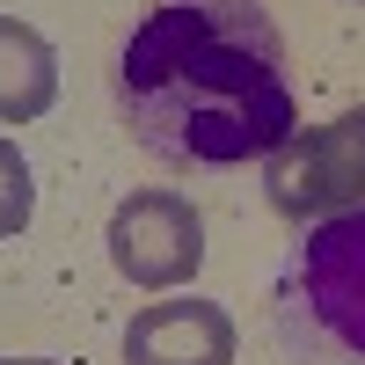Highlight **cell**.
Masks as SVG:
<instances>
[{"label":"cell","instance_id":"cell-1","mask_svg":"<svg viewBox=\"0 0 365 365\" xmlns=\"http://www.w3.org/2000/svg\"><path fill=\"white\" fill-rule=\"evenodd\" d=\"M117 110L168 168L270 161L299 132L285 37L263 0H154L117 51Z\"/></svg>","mask_w":365,"mask_h":365},{"label":"cell","instance_id":"cell-7","mask_svg":"<svg viewBox=\"0 0 365 365\" xmlns=\"http://www.w3.org/2000/svg\"><path fill=\"white\" fill-rule=\"evenodd\" d=\"M37 212V182H29V161L15 154V139H0V241H15Z\"/></svg>","mask_w":365,"mask_h":365},{"label":"cell","instance_id":"cell-6","mask_svg":"<svg viewBox=\"0 0 365 365\" xmlns=\"http://www.w3.org/2000/svg\"><path fill=\"white\" fill-rule=\"evenodd\" d=\"M58 96V58L29 22L0 15V125H29Z\"/></svg>","mask_w":365,"mask_h":365},{"label":"cell","instance_id":"cell-4","mask_svg":"<svg viewBox=\"0 0 365 365\" xmlns=\"http://www.w3.org/2000/svg\"><path fill=\"white\" fill-rule=\"evenodd\" d=\"M110 263L117 278H132L139 292H168L190 285L205 263V220L190 197L175 190H132L110 212Z\"/></svg>","mask_w":365,"mask_h":365},{"label":"cell","instance_id":"cell-2","mask_svg":"<svg viewBox=\"0 0 365 365\" xmlns=\"http://www.w3.org/2000/svg\"><path fill=\"white\" fill-rule=\"evenodd\" d=\"M278 336L292 365H365V205L307 220L278 270Z\"/></svg>","mask_w":365,"mask_h":365},{"label":"cell","instance_id":"cell-5","mask_svg":"<svg viewBox=\"0 0 365 365\" xmlns=\"http://www.w3.org/2000/svg\"><path fill=\"white\" fill-rule=\"evenodd\" d=\"M125 365H234V322L212 299H161L132 314Z\"/></svg>","mask_w":365,"mask_h":365},{"label":"cell","instance_id":"cell-3","mask_svg":"<svg viewBox=\"0 0 365 365\" xmlns=\"http://www.w3.org/2000/svg\"><path fill=\"white\" fill-rule=\"evenodd\" d=\"M263 190L285 220H329L365 205V110H344L322 132H292L263 161Z\"/></svg>","mask_w":365,"mask_h":365},{"label":"cell","instance_id":"cell-8","mask_svg":"<svg viewBox=\"0 0 365 365\" xmlns=\"http://www.w3.org/2000/svg\"><path fill=\"white\" fill-rule=\"evenodd\" d=\"M0 365H58V358H0Z\"/></svg>","mask_w":365,"mask_h":365}]
</instances>
